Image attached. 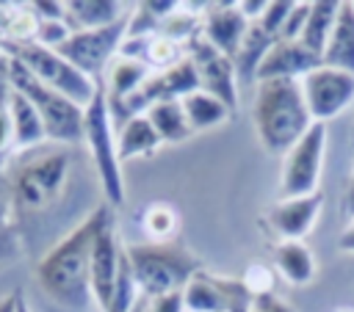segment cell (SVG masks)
<instances>
[{
	"label": "cell",
	"instance_id": "obj_29",
	"mask_svg": "<svg viewBox=\"0 0 354 312\" xmlns=\"http://www.w3.org/2000/svg\"><path fill=\"white\" fill-rule=\"evenodd\" d=\"M293 6H296V3H290V0H268L266 8H263V14H260V19H254V22H257L268 36H274V39L279 41L282 28H285V22H288Z\"/></svg>",
	"mask_w": 354,
	"mask_h": 312
},
{
	"label": "cell",
	"instance_id": "obj_24",
	"mask_svg": "<svg viewBox=\"0 0 354 312\" xmlns=\"http://www.w3.org/2000/svg\"><path fill=\"white\" fill-rule=\"evenodd\" d=\"M337 8H340L337 0H315V3H310V14H307V22H304V30H301L299 41L310 52H315L318 58L324 55V47L329 41L332 28H335Z\"/></svg>",
	"mask_w": 354,
	"mask_h": 312
},
{
	"label": "cell",
	"instance_id": "obj_2",
	"mask_svg": "<svg viewBox=\"0 0 354 312\" xmlns=\"http://www.w3.org/2000/svg\"><path fill=\"white\" fill-rule=\"evenodd\" d=\"M252 121L268 152H288L313 127L299 80H260L254 86Z\"/></svg>",
	"mask_w": 354,
	"mask_h": 312
},
{
	"label": "cell",
	"instance_id": "obj_26",
	"mask_svg": "<svg viewBox=\"0 0 354 312\" xmlns=\"http://www.w3.org/2000/svg\"><path fill=\"white\" fill-rule=\"evenodd\" d=\"M180 102H183V110H185V116H188L191 130H207V127H216V124H221V121L232 113L221 99L210 97V94L202 91V88L194 91V94H188V97H183Z\"/></svg>",
	"mask_w": 354,
	"mask_h": 312
},
{
	"label": "cell",
	"instance_id": "obj_32",
	"mask_svg": "<svg viewBox=\"0 0 354 312\" xmlns=\"http://www.w3.org/2000/svg\"><path fill=\"white\" fill-rule=\"evenodd\" d=\"M69 36H72V28L66 25V19L39 22V30H36V41L44 44V47H50V50H58Z\"/></svg>",
	"mask_w": 354,
	"mask_h": 312
},
{
	"label": "cell",
	"instance_id": "obj_18",
	"mask_svg": "<svg viewBox=\"0 0 354 312\" xmlns=\"http://www.w3.org/2000/svg\"><path fill=\"white\" fill-rule=\"evenodd\" d=\"M8 110H11V124H14V146L33 149L41 141H47V130H44V121H41L39 110L14 86H11V94H8Z\"/></svg>",
	"mask_w": 354,
	"mask_h": 312
},
{
	"label": "cell",
	"instance_id": "obj_33",
	"mask_svg": "<svg viewBox=\"0 0 354 312\" xmlns=\"http://www.w3.org/2000/svg\"><path fill=\"white\" fill-rule=\"evenodd\" d=\"M307 14H310V3H296L293 11H290V17H288V22H285V28H282V36L279 39L299 41V36L304 30V22H307Z\"/></svg>",
	"mask_w": 354,
	"mask_h": 312
},
{
	"label": "cell",
	"instance_id": "obj_37",
	"mask_svg": "<svg viewBox=\"0 0 354 312\" xmlns=\"http://www.w3.org/2000/svg\"><path fill=\"white\" fill-rule=\"evenodd\" d=\"M8 146H14V124H11L8 99H0V157Z\"/></svg>",
	"mask_w": 354,
	"mask_h": 312
},
{
	"label": "cell",
	"instance_id": "obj_16",
	"mask_svg": "<svg viewBox=\"0 0 354 312\" xmlns=\"http://www.w3.org/2000/svg\"><path fill=\"white\" fill-rule=\"evenodd\" d=\"M185 312H227L230 309V279L194 273L183 287Z\"/></svg>",
	"mask_w": 354,
	"mask_h": 312
},
{
	"label": "cell",
	"instance_id": "obj_41",
	"mask_svg": "<svg viewBox=\"0 0 354 312\" xmlns=\"http://www.w3.org/2000/svg\"><path fill=\"white\" fill-rule=\"evenodd\" d=\"M17 312H30V306H28V301L22 298V293H19V301H17Z\"/></svg>",
	"mask_w": 354,
	"mask_h": 312
},
{
	"label": "cell",
	"instance_id": "obj_43",
	"mask_svg": "<svg viewBox=\"0 0 354 312\" xmlns=\"http://www.w3.org/2000/svg\"><path fill=\"white\" fill-rule=\"evenodd\" d=\"M351 144H354V127H351Z\"/></svg>",
	"mask_w": 354,
	"mask_h": 312
},
{
	"label": "cell",
	"instance_id": "obj_22",
	"mask_svg": "<svg viewBox=\"0 0 354 312\" xmlns=\"http://www.w3.org/2000/svg\"><path fill=\"white\" fill-rule=\"evenodd\" d=\"M274 41L277 39L268 36L257 22L249 25V30H246V36H243V41L238 47V55L232 58L238 83H243V86H254L257 83V69H260L266 52L274 47Z\"/></svg>",
	"mask_w": 354,
	"mask_h": 312
},
{
	"label": "cell",
	"instance_id": "obj_7",
	"mask_svg": "<svg viewBox=\"0 0 354 312\" xmlns=\"http://www.w3.org/2000/svg\"><path fill=\"white\" fill-rule=\"evenodd\" d=\"M6 52L11 58H17L33 77H39L44 86H50L53 91L64 94L66 99H72L75 105L86 108L97 91L100 80H91L88 75H83L75 64H69L61 52L39 44V41H25V44H6Z\"/></svg>",
	"mask_w": 354,
	"mask_h": 312
},
{
	"label": "cell",
	"instance_id": "obj_30",
	"mask_svg": "<svg viewBox=\"0 0 354 312\" xmlns=\"http://www.w3.org/2000/svg\"><path fill=\"white\" fill-rule=\"evenodd\" d=\"M144 61L149 66H158V69H169L180 61V44L166 39V36H152L149 44H147V52H144Z\"/></svg>",
	"mask_w": 354,
	"mask_h": 312
},
{
	"label": "cell",
	"instance_id": "obj_39",
	"mask_svg": "<svg viewBox=\"0 0 354 312\" xmlns=\"http://www.w3.org/2000/svg\"><path fill=\"white\" fill-rule=\"evenodd\" d=\"M337 248H340V251L354 254V221H351V224H346V229L340 232V237H337Z\"/></svg>",
	"mask_w": 354,
	"mask_h": 312
},
{
	"label": "cell",
	"instance_id": "obj_11",
	"mask_svg": "<svg viewBox=\"0 0 354 312\" xmlns=\"http://www.w3.org/2000/svg\"><path fill=\"white\" fill-rule=\"evenodd\" d=\"M185 47L199 72V88L207 91L210 97L221 99L230 110H235L238 108V75H235L232 58L221 55L202 33H196Z\"/></svg>",
	"mask_w": 354,
	"mask_h": 312
},
{
	"label": "cell",
	"instance_id": "obj_14",
	"mask_svg": "<svg viewBox=\"0 0 354 312\" xmlns=\"http://www.w3.org/2000/svg\"><path fill=\"white\" fill-rule=\"evenodd\" d=\"M324 207V191L299 199H279L268 210V224L279 235V240H304L315 226Z\"/></svg>",
	"mask_w": 354,
	"mask_h": 312
},
{
	"label": "cell",
	"instance_id": "obj_23",
	"mask_svg": "<svg viewBox=\"0 0 354 312\" xmlns=\"http://www.w3.org/2000/svg\"><path fill=\"white\" fill-rule=\"evenodd\" d=\"M163 141L158 138L152 121L147 119V113L133 116L130 121H124L116 130V155L119 163L130 160V157H141V155H152Z\"/></svg>",
	"mask_w": 354,
	"mask_h": 312
},
{
	"label": "cell",
	"instance_id": "obj_12",
	"mask_svg": "<svg viewBox=\"0 0 354 312\" xmlns=\"http://www.w3.org/2000/svg\"><path fill=\"white\" fill-rule=\"evenodd\" d=\"M122 243L116 237V221H113V210L108 213V218L102 221L94 246H91V298L97 301V306L105 312L113 295V284H116V271H119V257H122Z\"/></svg>",
	"mask_w": 354,
	"mask_h": 312
},
{
	"label": "cell",
	"instance_id": "obj_1",
	"mask_svg": "<svg viewBox=\"0 0 354 312\" xmlns=\"http://www.w3.org/2000/svg\"><path fill=\"white\" fill-rule=\"evenodd\" d=\"M113 207L100 204L94 207L75 229H69L47 254L36 262V284L44 290L47 298H53L61 306L69 309H83L86 301L91 298V246L94 237L108 218Z\"/></svg>",
	"mask_w": 354,
	"mask_h": 312
},
{
	"label": "cell",
	"instance_id": "obj_8",
	"mask_svg": "<svg viewBox=\"0 0 354 312\" xmlns=\"http://www.w3.org/2000/svg\"><path fill=\"white\" fill-rule=\"evenodd\" d=\"M324 152H326V124L313 121V127L285 152L282 177H279L282 199H299L321 191L318 182L324 171Z\"/></svg>",
	"mask_w": 354,
	"mask_h": 312
},
{
	"label": "cell",
	"instance_id": "obj_17",
	"mask_svg": "<svg viewBox=\"0 0 354 312\" xmlns=\"http://www.w3.org/2000/svg\"><path fill=\"white\" fill-rule=\"evenodd\" d=\"M321 64L354 75V3H340Z\"/></svg>",
	"mask_w": 354,
	"mask_h": 312
},
{
	"label": "cell",
	"instance_id": "obj_13",
	"mask_svg": "<svg viewBox=\"0 0 354 312\" xmlns=\"http://www.w3.org/2000/svg\"><path fill=\"white\" fill-rule=\"evenodd\" d=\"M249 19L238 3H207L202 11V36L227 58L238 55V47L249 30Z\"/></svg>",
	"mask_w": 354,
	"mask_h": 312
},
{
	"label": "cell",
	"instance_id": "obj_28",
	"mask_svg": "<svg viewBox=\"0 0 354 312\" xmlns=\"http://www.w3.org/2000/svg\"><path fill=\"white\" fill-rule=\"evenodd\" d=\"M141 224L152 237H158V243H166L177 229V215L169 204H152V207H147Z\"/></svg>",
	"mask_w": 354,
	"mask_h": 312
},
{
	"label": "cell",
	"instance_id": "obj_10",
	"mask_svg": "<svg viewBox=\"0 0 354 312\" xmlns=\"http://www.w3.org/2000/svg\"><path fill=\"white\" fill-rule=\"evenodd\" d=\"M299 86L313 121H321V124H326L354 102V75L343 69H332L321 64L318 69L307 72L299 80Z\"/></svg>",
	"mask_w": 354,
	"mask_h": 312
},
{
	"label": "cell",
	"instance_id": "obj_20",
	"mask_svg": "<svg viewBox=\"0 0 354 312\" xmlns=\"http://www.w3.org/2000/svg\"><path fill=\"white\" fill-rule=\"evenodd\" d=\"M152 75L149 64L147 61H138V58H124V55H116L108 66V75H105V94L111 102H119V99H127L130 94H136L144 80Z\"/></svg>",
	"mask_w": 354,
	"mask_h": 312
},
{
	"label": "cell",
	"instance_id": "obj_25",
	"mask_svg": "<svg viewBox=\"0 0 354 312\" xmlns=\"http://www.w3.org/2000/svg\"><path fill=\"white\" fill-rule=\"evenodd\" d=\"M147 119L152 121L158 138L163 144H180L185 141L194 130L188 124V116L183 110V102L180 99H163V102H155L149 110H147Z\"/></svg>",
	"mask_w": 354,
	"mask_h": 312
},
{
	"label": "cell",
	"instance_id": "obj_42",
	"mask_svg": "<svg viewBox=\"0 0 354 312\" xmlns=\"http://www.w3.org/2000/svg\"><path fill=\"white\" fill-rule=\"evenodd\" d=\"M133 312H147V301H138V304L133 306Z\"/></svg>",
	"mask_w": 354,
	"mask_h": 312
},
{
	"label": "cell",
	"instance_id": "obj_19",
	"mask_svg": "<svg viewBox=\"0 0 354 312\" xmlns=\"http://www.w3.org/2000/svg\"><path fill=\"white\" fill-rule=\"evenodd\" d=\"M271 260H274V268L282 273V279L290 284L301 287V284H310L315 276V260L304 240H279L274 246Z\"/></svg>",
	"mask_w": 354,
	"mask_h": 312
},
{
	"label": "cell",
	"instance_id": "obj_34",
	"mask_svg": "<svg viewBox=\"0 0 354 312\" xmlns=\"http://www.w3.org/2000/svg\"><path fill=\"white\" fill-rule=\"evenodd\" d=\"M249 312H296V309L285 298H279L277 293H257V295H252Z\"/></svg>",
	"mask_w": 354,
	"mask_h": 312
},
{
	"label": "cell",
	"instance_id": "obj_4",
	"mask_svg": "<svg viewBox=\"0 0 354 312\" xmlns=\"http://www.w3.org/2000/svg\"><path fill=\"white\" fill-rule=\"evenodd\" d=\"M83 141L88 144L94 168H97V179L100 188L105 193V204H111L113 210L124 204V177H122V163L116 155V130L111 121V110H108V94H105V83H97V91L91 97V102L83 108Z\"/></svg>",
	"mask_w": 354,
	"mask_h": 312
},
{
	"label": "cell",
	"instance_id": "obj_6",
	"mask_svg": "<svg viewBox=\"0 0 354 312\" xmlns=\"http://www.w3.org/2000/svg\"><path fill=\"white\" fill-rule=\"evenodd\" d=\"M69 157L66 152H39L22 160L11 171V199L19 210L44 213L50 210L66 185Z\"/></svg>",
	"mask_w": 354,
	"mask_h": 312
},
{
	"label": "cell",
	"instance_id": "obj_15",
	"mask_svg": "<svg viewBox=\"0 0 354 312\" xmlns=\"http://www.w3.org/2000/svg\"><path fill=\"white\" fill-rule=\"evenodd\" d=\"M318 66H321V58L315 52H310L301 41L279 39L266 52V58L257 69V83L260 80H301L307 72H313Z\"/></svg>",
	"mask_w": 354,
	"mask_h": 312
},
{
	"label": "cell",
	"instance_id": "obj_36",
	"mask_svg": "<svg viewBox=\"0 0 354 312\" xmlns=\"http://www.w3.org/2000/svg\"><path fill=\"white\" fill-rule=\"evenodd\" d=\"M147 312H185L183 293H169V295H158L147 301Z\"/></svg>",
	"mask_w": 354,
	"mask_h": 312
},
{
	"label": "cell",
	"instance_id": "obj_3",
	"mask_svg": "<svg viewBox=\"0 0 354 312\" xmlns=\"http://www.w3.org/2000/svg\"><path fill=\"white\" fill-rule=\"evenodd\" d=\"M130 268L138 284V293L152 301L158 295L183 293L188 279L199 273V262L188 248L177 243H133L127 246Z\"/></svg>",
	"mask_w": 354,
	"mask_h": 312
},
{
	"label": "cell",
	"instance_id": "obj_31",
	"mask_svg": "<svg viewBox=\"0 0 354 312\" xmlns=\"http://www.w3.org/2000/svg\"><path fill=\"white\" fill-rule=\"evenodd\" d=\"M19 257V235L11 224V215H8V207L0 204V265L6 262H14Z\"/></svg>",
	"mask_w": 354,
	"mask_h": 312
},
{
	"label": "cell",
	"instance_id": "obj_5",
	"mask_svg": "<svg viewBox=\"0 0 354 312\" xmlns=\"http://www.w3.org/2000/svg\"><path fill=\"white\" fill-rule=\"evenodd\" d=\"M8 55V52H6ZM11 58V55H8ZM8 80L17 91H22L33 108L39 110L47 138L58 141V144H77L83 138V108L75 105L72 99H66L64 94L53 91L50 86H44L39 77H33L17 58L8 61Z\"/></svg>",
	"mask_w": 354,
	"mask_h": 312
},
{
	"label": "cell",
	"instance_id": "obj_21",
	"mask_svg": "<svg viewBox=\"0 0 354 312\" xmlns=\"http://www.w3.org/2000/svg\"><path fill=\"white\" fill-rule=\"evenodd\" d=\"M127 17L124 6L116 0H69L66 3V22L72 30H91L105 28Z\"/></svg>",
	"mask_w": 354,
	"mask_h": 312
},
{
	"label": "cell",
	"instance_id": "obj_38",
	"mask_svg": "<svg viewBox=\"0 0 354 312\" xmlns=\"http://www.w3.org/2000/svg\"><path fill=\"white\" fill-rule=\"evenodd\" d=\"M340 215H343L348 224L354 221V171H351V177H348L346 191H343V199H340Z\"/></svg>",
	"mask_w": 354,
	"mask_h": 312
},
{
	"label": "cell",
	"instance_id": "obj_40",
	"mask_svg": "<svg viewBox=\"0 0 354 312\" xmlns=\"http://www.w3.org/2000/svg\"><path fill=\"white\" fill-rule=\"evenodd\" d=\"M19 293H22V290H14L11 295L0 298V312H17V301H19Z\"/></svg>",
	"mask_w": 354,
	"mask_h": 312
},
{
	"label": "cell",
	"instance_id": "obj_35",
	"mask_svg": "<svg viewBox=\"0 0 354 312\" xmlns=\"http://www.w3.org/2000/svg\"><path fill=\"white\" fill-rule=\"evenodd\" d=\"M28 8H30V14H33L39 22H47V19H66V3H53V0H33Z\"/></svg>",
	"mask_w": 354,
	"mask_h": 312
},
{
	"label": "cell",
	"instance_id": "obj_27",
	"mask_svg": "<svg viewBox=\"0 0 354 312\" xmlns=\"http://www.w3.org/2000/svg\"><path fill=\"white\" fill-rule=\"evenodd\" d=\"M183 6H177L160 25V36L177 41V44H188L196 33H202V17H196L194 11H180Z\"/></svg>",
	"mask_w": 354,
	"mask_h": 312
},
{
	"label": "cell",
	"instance_id": "obj_9",
	"mask_svg": "<svg viewBox=\"0 0 354 312\" xmlns=\"http://www.w3.org/2000/svg\"><path fill=\"white\" fill-rule=\"evenodd\" d=\"M124 33H127V17H122L113 25H105V28L72 30V36L55 52H61L83 75H88L91 80H97L111 66V61L119 55V47L124 41Z\"/></svg>",
	"mask_w": 354,
	"mask_h": 312
}]
</instances>
